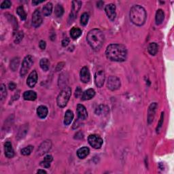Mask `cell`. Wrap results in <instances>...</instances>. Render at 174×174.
<instances>
[{"label":"cell","mask_w":174,"mask_h":174,"mask_svg":"<svg viewBox=\"0 0 174 174\" xmlns=\"http://www.w3.org/2000/svg\"><path fill=\"white\" fill-rule=\"evenodd\" d=\"M106 55L109 60L116 61V62H122L127 59V50L122 44H112L107 47Z\"/></svg>","instance_id":"obj_1"},{"label":"cell","mask_w":174,"mask_h":174,"mask_svg":"<svg viewBox=\"0 0 174 174\" xmlns=\"http://www.w3.org/2000/svg\"><path fill=\"white\" fill-rule=\"evenodd\" d=\"M87 42L93 50H100L103 46L105 36L100 29H93L87 34Z\"/></svg>","instance_id":"obj_2"},{"label":"cell","mask_w":174,"mask_h":174,"mask_svg":"<svg viewBox=\"0 0 174 174\" xmlns=\"http://www.w3.org/2000/svg\"><path fill=\"white\" fill-rule=\"evenodd\" d=\"M147 18L146 10L140 5L133 6L130 10V19L134 25L142 26Z\"/></svg>","instance_id":"obj_3"},{"label":"cell","mask_w":174,"mask_h":174,"mask_svg":"<svg viewBox=\"0 0 174 174\" xmlns=\"http://www.w3.org/2000/svg\"><path fill=\"white\" fill-rule=\"evenodd\" d=\"M71 95V89L70 87H66L61 90L57 99V106L59 108H64L68 103Z\"/></svg>","instance_id":"obj_4"},{"label":"cell","mask_w":174,"mask_h":174,"mask_svg":"<svg viewBox=\"0 0 174 174\" xmlns=\"http://www.w3.org/2000/svg\"><path fill=\"white\" fill-rule=\"evenodd\" d=\"M33 64V57L31 55L26 56L25 59H23V61L22 63V66H21L20 74L21 77L25 76V75L27 74L29 69L31 68V66Z\"/></svg>","instance_id":"obj_5"},{"label":"cell","mask_w":174,"mask_h":174,"mask_svg":"<svg viewBox=\"0 0 174 174\" xmlns=\"http://www.w3.org/2000/svg\"><path fill=\"white\" fill-rule=\"evenodd\" d=\"M88 141L90 146L95 149H100L103 144V140L100 135L93 134L90 135L88 138Z\"/></svg>","instance_id":"obj_6"},{"label":"cell","mask_w":174,"mask_h":174,"mask_svg":"<svg viewBox=\"0 0 174 174\" xmlns=\"http://www.w3.org/2000/svg\"><path fill=\"white\" fill-rule=\"evenodd\" d=\"M120 86H121V82L120 80L116 76H109L108 80V82H107V87L108 89L114 91L119 89H120Z\"/></svg>","instance_id":"obj_7"},{"label":"cell","mask_w":174,"mask_h":174,"mask_svg":"<svg viewBox=\"0 0 174 174\" xmlns=\"http://www.w3.org/2000/svg\"><path fill=\"white\" fill-rule=\"evenodd\" d=\"M52 146V142L50 140H46L41 144L39 148L37 150L36 154L38 156H42L43 154H46L49 152Z\"/></svg>","instance_id":"obj_8"},{"label":"cell","mask_w":174,"mask_h":174,"mask_svg":"<svg viewBox=\"0 0 174 174\" xmlns=\"http://www.w3.org/2000/svg\"><path fill=\"white\" fill-rule=\"evenodd\" d=\"M106 80V74L104 71L100 70L96 72L95 75V83L97 87H102Z\"/></svg>","instance_id":"obj_9"},{"label":"cell","mask_w":174,"mask_h":174,"mask_svg":"<svg viewBox=\"0 0 174 174\" xmlns=\"http://www.w3.org/2000/svg\"><path fill=\"white\" fill-rule=\"evenodd\" d=\"M42 23V17L41 12L39 9H37L34 11L32 15V25L34 27H39Z\"/></svg>","instance_id":"obj_10"},{"label":"cell","mask_w":174,"mask_h":174,"mask_svg":"<svg viewBox=\"0 0 174 174\" xmlns=\"http://www.w3.org/2000/svg\"><path fill=\"white\" fill-rule=\"evenodd\" d=\"M105 11L108 17L111 21H114L116 18V6L113 4H109L106 6Z\"/></svg>","instance_id":"obj_11"},{"label":"cell","mask_w":174,"mask_h":174,"mask_svg":"<svg viewBox=\"0 0 174 174\" xmlns=\"http://www.w3.org/2000/svg\"><path fill=\"white\" fill-rule=\"evenodd\" d=\"M80 80L83 83H89L90 80V74L89 68L87 67H83L80 70Z\"/></svg>","instance_id":"obj_12"},{"label":"cell","mask_w":174,"mask_h":174,"mask_svg":"<svg viewBox=\"0 0 174 174\" xmlns=\"http://www.w3.org/2000/svg\"><path fill=\"white\" fill-rule=\"evenodd\" d=\"M157 107L158 106L157 103H152L149 106L148 110V123L149 125L151 124L152 121H153L155 114H156Z\"/></svg>","instance_id":"obj_13"},{"label":"cell","mask_w":174,"mask_h":174,"mask_svg":"<svg viewBox=\"0 0 174 174\" xmlns=\"http://www.w3.org/2000/svg\"><path fill=\"white\" fill-rule=\"evenodd\" d=\"M37 81V74L36 70L32 71L30 74L29 75V77L27 80V84L29 86V87L33 88L35 85L36 84Z\"/></svg>","instance_id":"obj_14"},{"label":"cell","mask_w":174,"mask_h":174,"mask_svg":"<svg viewBox=\"0 0 174 174\" xmlns=\"http://www.w3.org/2000/svg\"><path fill=\"white\" fill-rule=\"evenodd\" d=\"M82 6V2L80 1H73L72 2V11L70 14L69 18L71 19H74L76 18L78 12H79L80 8Z\"/></svg>","instance_id":"obj_15"},{"label":"cell","mask_w":174,"mask_h":174,"mask_svg":"<svg viewBox=\"0 0 174 174\" xmlns=\"http://www.w3.org/2000/svg\"><path fill=\"white\" fill-rule=\"evenodd\" d=\"M77 114L78 117L80 120H84L88 116V112L85 107L82 104H78L77 106Z\"/></svg>","instance_id":"obj_16"},{"label":"cell","mask_w":174,"mask_h":174,"mask_svg":"<svg viewBox=\"0 0 174 174\" xmlns=\"http://www.w3.org/2000/svg\"><path fill=\"white\" fill-rule=\"evenodd\" d=\"M4 150H5V155L6 157L11 159L14 156V151L12 148V143L10 141H6L4 144Z\"/></svg>","instance_id":"obj_17"},{"label":"cell","mask_w":174,"mask_h":174,"mask_svg":"<svg viewBox=\"0 0 174 174\" xmlns=\"http://www.w3.org/2000/svg\"><path fill=\"white\" fill-rule=\"evenodd\" d=\"M95 91L94 89H89L83 93L82 96V100L84 101H87L90 100L95 97Z\"/></svg>","instance_id":"obj_18"},{"label":"cell","mask_w":174,"mask_h":174,"mask_svg":"<svg viewBox=\"0 0 174 174\" xmlns=\"http://www.w3.org/2000/svg\"><path fill=\"white\" fill-rule=\"evenodd\" d=\"M90 153V150L88 147H82V148H80L77 151V156L80 158V159H85L88 155Z\"/></svg>","instance_id":"obj_19"},{"label":"cell","mask_w":174,"mask_h":174,"mask_svg":"<svg viewBox=\"0 0 174 174\" xmlns=\"http://www.w3.org/2000/svg\"><path fill=\"white\" fill-rule=\"evenodd\" d=\"M48 112L49 110L45 106H40L37 109V114L40 119H45L47 116Z\"/></svg>","instance_id":"obj_20"},{"label":"cell","mask_w":174,"mask_h":174,"mask_svg":"<svg viewBox=\"0 0 174 174\" xmlns=\"http://www.w3.org/2000/svg\"><path fill=\"white\" fill-rule=\"evenodd\" d=\"M74 119V113L70 109L67 110L65 116H64V124L65 125H69Z\"/></svg>","instance_id":"obj_21"},{"label":"cell","mask_w":174,"mask_h":174,"mask_svg":"<svg viewBox=\"0 0 174 174\" xmlns=\"http://www.w3.org/2000/svg\"><path fill=\"white\" fill-rule=\"evenodd\" d=\"M23 98L24 100L27 101H34L36 100L37 94L36 92L33 91V90H27V91L24 93Z\"/></svg>","instance_id":"obj_22"},{"label":"cell","mask_w":174,"mask_h":174,"mask_svg":"<svg viewBox=\"0 0 174 174\" xmlns=\"http://www.w3.org/2000/svg\"><path fill=\"white\" fill-rule=\"evenodd\" d=\"M52 8H53V6H52V3H50V2H49V3H47L45 6H44L42 8V14L45 17H49L50 14H52Z\"/></svg>","instance_id":"obj_23"},{"label":"cell","mask_w":174,"mask_h":174,"mask_svg":"<svg viewBox=\"0 0 174 174\" xmlns=\"http://www.w3.org/2000/svg\"><path fill=\"white\" fill-rule=\"evenodd\" d=\"M165 18V13L161 9H159L157 10L156 13V17H155V20H156L157 25H160L163 23V20Z\"/></svg>","instance_id":"obj_24"},{"label":"cell","mask_w":174,"mask_h":174,"mask_svg":"<svg viewBox=\"0 0 174 174\" xmlns=\"http://www.w3.org/2000/svg\"><path fill=\"white\" fill-rule=\"evenodd\" d=\"M158 50H159V46H158V44L157 43L152 42L149 44L148 47V51L151 55H156L157 53L158 52Z\"/></svg>","instance_id":"obj_25"},{"label":"cell","mask_w":174,"mask_h":174,"mask_svg":"<svg viewBox=\"0 0 174 174\" xmlns=\"http://www.w3.org/2000/svg\"><path fill=\"white\" fill-rule=\"evenodd\" d=\"M40 68H42L43 71H47L49 69L50 61L46 58H43L41 60H40Z\"/></svg>","instance_id":"obj_26"},{"label":"cell","mask_w":174,"mask_h":174,"mask_svg":"<svg viewBox=\"0 0 174 174\" xmlns=\"http://www.w3.org/2000/svg\"><path fill=\"white\" fill-rule=\"evenodd\" d=\"M82 35V30L78 27H73L70 31V36L72 38L76 40Z\"/></svg>","instance_id":"obj_27"},{"label":"cell","mask_w":174,"mask_h":174,"mask_svg":"<svg viewBox=\"0 0 174 174\" xmlns=\"http://www.w3.org/2000/svg\"><path fill=\"white\" fill-rule=\"evenodd\" d=\"M18 65H19V58L15 57L10 62V69L13 71H15L18 69Z\"/></svg>","instance_id":"obj_28"},{"label":"cell","mask_w":174,"mask_h":174,"mask_svg":"<svg viewBox=\"0 0 174 174\" xmlns=\"http://www.w3.org/2000/svg\"><path fill=\"white\" fill-rule=\"evenodd\" d=\"M17 12L18 15L19 16L21 19L22 21H25L27 18V14L25 11V10H24V8L23 6H21L19 7H18V8L17 10Z\"/></svg>","instance_id":"obj_29"},{"label":"cell","mask_w":174,"mask_h":174,"mask_svg":"<svg viewBox=\"0 0 174 174\" xmlns=\"http://www.w3.org/2000/svg\"><path fill=\"white\" fill-rule=\"evenodd\" d=\"M63 13H64V9L63 6H61V4H57V6H55V14L56 15V17H62Z\"/></svg>","instance_id":"obj_30"},{"label":"cell","mask_w":174,"mask_h":174,"mask_svg":"<svg viewBox=\"0 0 174 174\" xmlns=\"http://www.w3.org/2000/svg\"><path fill=\"white\" fill-rule=\"evenodd\" d=\"M89 19V14L87 12L83 13L81 16V18H80V23L83 26H85L87 25L88 21Z\"/></svg>","instance_id":"obj_31"},{"label":"cell","mask_w":174,"mask_h":174,"mask_svg":"<svg viewBox=\"0 0 174 174\" xmlns=\"http://www.w3.org/2000/svg\"><path fill=\"white\" fill-rule=\"evenodd\" d=\"M33 146H29L27 147H26V148H24L23 149L21 150V154L24 156H28V155L30 154L32 151H33Z\"/></svg>","instance_id":"obj_32"},{"label":"cell","mask_w":174,"mask_h":174,"mask_svg":"<svg viewBox=\"0 0 174 174\" xmlns=\"http://www.w3.org/2000/svg\"><path fill=\"white\" fill-rule=\"evenodd\" d=\"M108 108H106V106H100L99 107H97V109H96L95 110V113L97 114V115H101L103 113H105L106 112H108Z\"/></svg>","instance_id":"obj_33"},{"label":"cell","mask_w":174,"mask_h":174,"mask_svg":"<svg viewBox=\"0 0 174 174\" xmlns=\"http://www.w3.org/2000/svg\"><path fill=\"white\" fill-rule=\"evenodd\" d=\"M0 87H1V90H0V92H1V100L3 101L6 97L7 90L6 89V86L4 84H2Z\"/></svg>","instance_id":"obj_34"},{"label":"cell","mask_w":174,"mask_h":174,"mask_svg":"<svg viewBox=\"0 0 174 174\" xmlns=\"http://www.w3.org/2000/svg\"><path fill=\"white\" fill-rule=\"evenodd\" d=\"M23 36H24V34L23 31H20V32H18V33H17V35H16V38L14 40V42L16 43V44H18V43H20L21 42V40H23Z\"/></svg>","instance_id":"obj_35"},{"label":"cell","mask_w":174,"mask_h":174,"mask_svg":"<svg viewBox=\"0 0 174 174\" xmlns=\"http://www.w3.org/2000/svg\"><path fill=\"white\" fill-rule=\"evenodd\" d=\"M12 3L10 0H5L3 2H2L1 4V8L2 9H6L9 8L11 6Z\"/></svg>","instance_id":"obj_36"},{"label":"cell","mask_w":174,"mask_h":174,"mask_svg":"<svg viewBox=\"0 0 174 174\" xmlns=\"http://www.w3.org/2000/svg\"><path fill=\"white\" fill-rule=\"evenodd\" d=\"M163 119H164V113H163V112H162L161 116H160L159 122V124H158V127H157V133H158V131H159L160 129V128L162 127V125H163Z\"/></svg>","instance_id":"obj_37"},{"label":"cell","mask_w":174,"mask_h":174,"mask_svg":"<svg viewBox=\"0 0 174 174\" xmlns=\"http://www.w3.org/2000/svg\"><path fill=\"white\" fill-rule=\"evenodd\" d=\"M82 89H80V87H78L76 88V90H75V97H76V98H79L80 96L82 95Z\"/></svg>","instance_id":"obj_38"},{"label":"cell","mask_w":174,"mask_h":174,"mask_svg":"<svg viewBox=\"0 0 174 174\" xmlns=\"http://www.w3.org/2000/svg\"><path fill=\"white\" fill-rule=\"evenodd\" d=\"M40 165H41L42 167L49 168L50 166V163H48L46 161H45V160H42V161L40 163Z\"/></svg>","instance_id":"obj_39"},{"label":"cell","mask_w":174,"mask_h":174,"mask_svg":"<svg viewBox=\"0 0 174 174\" xmlns=\"http://www.w3.org/2000/svg\"><path fill=\"white\" fill-rule=\"evenodd\" d=\"M39 46L40 49L42 50H44L46 49V43L44 40H42V41L40 42V44H39Z\"/></svg>","instance_id":"obj_40"},{"label":"cell","mask_w":174,"mask_h":174,"mask_svg":"<svg viewBox=\"0 0 174 174\" xmlns=\"http://www.w3.org/2000/svg\"><path fill=\"white\" fill-rule=\"evenodd\" d=\"M52 160H53V158L51 155H47V156L45 157L44 159V160H45V161H46L48 163H50L52 161Z\"/></svg>","instance_id":"obj_41"},{"label":"cell","mask_w":174,"mask_h":174,"mask_svg":"<svg viewBox=\"0 0 174 174\" xmlns=\"http://www.w3.org/2000/svg\"><path fill=\"white\" fill-rule=\"evenodd\" d=\"M8 87H9V89H10V90H14V89H16V87H17V84H16L14 82H11L9 83Z\"/></svg>","instance_id":"obj_42"},{"label":"cell","mask_w":174,"mask_h":174,"mask_svg":"<svg viewBox=\"0 0 174 174\" xmlns=\"http://www.w3.org/2000/svg\"><path fill=\"white\" fill-rule=\"evenodd\" d=\"M69 40L68 38L64 39V40H63V41H62V46L64 47H65L69 44Z\"/></svg>","instance_id":"obj_43"},{"label":"cell","mask_w":174,"mask_h":174,"mask_svg":"<svg viewBox=\"0 0 174 174\" xmlns=\"http://www.w3.org/2000/svg\"><path fill=\"white\" fill-rule=\"evenodd\" d=\"M42 2H44V0H42V1H33L32 2V4L34 5V6H37V4H41Z\"/></svg>","instance_id":"obj_44"},{"label":"cell","mask_w":174,"mask_h":174,"mask_svg":"<svg viewBox=\"0 0 174 174\" xmlns=\"http://www.w3.org/2000/svg\"><path fill=\"white\" fill-rule=\"evenodd\" d=\"M103 4H104L103 2H101H101H98L97 4V7H99V8H101L102 7V6L103 5Z\"/></svg>","instance_id":"obj_45"},{"label":"cell","mask_w":174,"mask_h":174,"mask_svg":"<svg viewBox=\"0 0 174 174\" xmlns=\"http://www.w3.org/2000/svg\"><path fill=\"white\" fill-rule=\"evenodd\" d=\"M37 173H46V171H44V170H42V169H40L37 171Z\"/></svg>","instance_id":"obj_46"}]
</instances>
